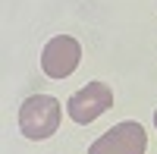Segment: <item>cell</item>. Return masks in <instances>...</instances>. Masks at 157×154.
<instances>
[{"instance_id": "3", "label": "cell", "mask_w": 157, "mask_h": 154, "mask_svg": "<svg viewBox=\"0 0 157 154\" xmlns=\"http://www.w3.org/2000/svg\"><path fill=\"white\" fill-rule=\"evenodd\" d=\"M113 107V91H110V85H104V82H88L85 88H78V91L66 101V113L75 120V123H94L101 113H107Z\"/></svg>"}, {"instance_id": "1", "label": "cell", "mask_w": 157, "mask_h": 154, "mask_svg": "<svg viewBox=\"0 0 157 154\" xmlns=\"http://www.w3.org/2000/svg\"><path fill=\"white\" fill-rule=\"evenodd\" d=\"M60 117H63V107L57 98L50 94H32L22 101L19 107V129L25 138L32 142H44L60 129Z\"/></svg>"}, {"instance_id": "5", "label": "cell", "mask_w": 157, "mask_h": 154, "mask_svg": "<svg viewBox=\"0 0 157 154\" xmlns=\"http://www.w3.org/2000/svg\"><path fill=\"white\" fill-rule=\"evenodd\" d=\"M154 126H157V110H154Z\"/></svg>"}, {"instance_id": "2", "label": "cell", "mask_w": 157, "mask_h": 154, "mask_svg": "<svg viewBox=\"0 0 157 154\" xmlns=\"http://www.w3.org/2000/svg\"><path fill=\"white\" fill-rule=\"evenodd\" d=\"M145 148H148V135L141 129V123L126 120L107 129L98 142H91L88 154H145Z\"/></svg>"}, {"instance_id": "4", "label": "cell", "mask_w": 157, "mask_h": 154, "mask_svg": "<svg viewBox=\"0 0 157 154\" xmlns=\"http://www.w3.org/2000/svg\"><path fill=\"white\" fill-rule=\"evenodd\" d=\"M78 63H82V44H78L72 35H57V38H50L44 44L41 69L50 79H66V75H72Z\"/></svg>"}]
</instances>
